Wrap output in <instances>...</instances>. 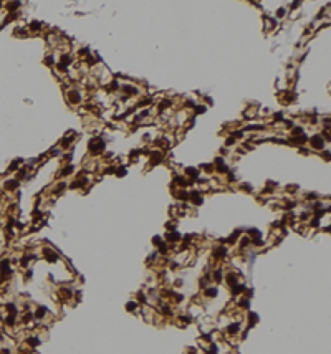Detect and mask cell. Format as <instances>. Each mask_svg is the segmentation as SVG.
I'll return each mask as SVG.
<instances>
[{
  "label": "cell",
  "mask_w": 331,
  "mask_h": 354,
  "mask_svg": "<svg viewBox=\"0 0 331 354\" xmlns=\"http://www.w3.org/2000/svg\"><path fill=\"white\" fill-rule=\"evenodd\" d=\"M25 174H27V167H22V169L17 172V177H18V179H23Z\"/></svg>",
  "instance_id": "4fadbf2b"
},
{
  "label": "cell",
  "mask_w": 331,
  "mask_h": 354,
  "mask_svg": "<svg viewBox=\"0 0 331 354\" xmlns=\"http://www.w3.org/2000/svg\"><path fill=\"white\" fill-rule=\"evenodd\" d=\"M136 306H137V303H136V301H131V303H127V304H126V310L133 311L134 308H136Z\"/></svg>",
  "instance_id": "9a60e30c"
},
{
  "label": "cell",
  "mask_w": 331,
  "mask_h": 354,
  "mask_svg": "<svg viewBox=\"0 0 331 354\" xmlns=\"http://www.w3.org/2000/svg\"><path fill=\"white\" fill-rule=\"evenodd\" d=\"M227 283L230 285V288H232V286H235V285L238 283V280H237V275H235V273H232V271H230V273H227Z\"/></svg>",
  "instance_id": "7a4b0ae2"
},
{
  "label": "cell",
  "mask_w": 331,
  "mask_h": 354,
  "mask_svg": "<svg viewBox=\"0 0 331 354\" xmlns=\"http://www.w3.org/2000/svg\"><path fill=\"white\" fill-rule=\"evenodd\" d=\"M214 280H215V281H219V283H220V281L224 280V271H222L220 268L214 271Z\"/></svg>",
  "instance_id": "9c48e42d"
},
{
  "label": "cell",
  "mask_w": 331,
  "mask_h": 354,
  "mask_svg": "<svg viewBox=\"0 0 331 354\" xmlns=\"http://www.w3.org/2000/svg\"><path fill=\"white\" fill-rule=\"evenodd\" d=\"M28 344H30V346H38V344H40V339H38V337H28Z\"/></svg>",
  "instance_id": "7c38bea8"
},
{
  "label": "cell",
  "mask_w": 331,
  "mask_h": 354,
  "mask_svg": "<svg viewBox=\"0 0 331 354\" xmlns=\"http://www.w3.org/2000/svg\"><path fill=\"white\" fill-rule=\"evenodd\" d=\"M227 253H228V248L227 247H219L217 250H215V257H217V258H224Z\"/></svg>",
  "instance_id": "277c9868"
},
{
  "label": "cell",
  "mask_w": 331,
  "mask_h": 354,
  "mask_svg": "<svg viewBox=\"0 0 331 354\" xmlns=\"http://www.w3.org/2000/svg\"><path fill=\"white\" fill-rule=\"evenodd\" d=\"M71 172H73V166H66L65 170L61 172V175H68V174H71Z\"/></svg>",
  "instance_id": "5bb4252c"
},
{
  "label": "cell",
  "mask_w": 331,
  "mask_h": 354,
  "mask_svg": "<svg viewBox=\"0 0 331 354\" xmlns=\"http://www.w3.org/2000/svg\"><path fill=\"white\" fill-rule=\"evenodd\" d=\"M17 187H18V181H7V184H5L7 191H15Z\"/></svg>",
  "instance_id": "52a82bcc"
},
{
  "label": "cell",
  "mask_w": 331,
  "mask_h": 354,
  "mask_svg": "<svg viewBox=\"0 0 331 354\" xmlns=\"http://www.w3.org/2000/svg\"><path fill=\"white\" fill-rule=\"evenodd\" d=\"M157 247H159V253H167V248H169V247H167V243H166V242H161Z\"/></svg>",
  "instance_id": "30bf717a"
},
{
  "label": "cell",
  "mask_w": 331,
  "mask_h": 354,
  "mask_svg": "<svg viewBox=\"0 0 331 354\" xmlns=\"http://www.w3.org/2000/svg\"><path fill=\"white\" fill-rule=\"evenodd\" d=\"M185 172H187L189 175H192V179H197V175H199V170L197 169H192V167H189Z\"/></svg>",
  "instance_id": "8fae6325"
},
{
  "label": "cell",
  "mask_w": 331,
  "mask_h": 354,
  "mask_svg": "<svg viewBox=\"0 0 331 354\" xmlns=\"http://www.w3.org/2000/svg\"><path fill=\"white\" fill-rule=\"evenodd\" d=\"M248 319H250V323H248V328H253V324L258 321V314H255V313H248Z\"/></svg>",
  "instance_id": "ba28073f"
},
{
  "label": "cell",
  "mask_w": 331,
  "mask_h": 354,
  "mask_svg": "<svg viewBox=\"0 0 331 354\" xmlns=\"http://www.w3.org/2000/svg\"><path fill=\"white\" fill-rule=\"evenodd\" d=\"M217 293H219L217 288H205V290H204V296H209V298L217 296Z\"/></svg>",
  "instance_id": "5b68a950"
},
{
  "label": "cell",
  "mask_w": 331,
  "mask_h": 354,
  "mask_svg": "<svg viewBox=\"0 0 331 354\" xmlns=\"http://www.w3.org/2000/svg\"><path fill=\"white\" fill-rule=\"evenodd\" d=\"M311 144H313L316 149H321V147H323V139H321L320 136H314V137H311Z\"/></svg>",
  "instance_id": "8992f818"
},
{
  "label": "cell",
  "mask_w": 331,
  "mask_h": 354,
  "mask_svg": "<svg viewBox=\"0 0 331 354\" xmlns=\"http://www.w3.org/2000/svg\"><path fill=\"white\" fill-rule=\"evenodd\" d=\"M152 243H154V245H159V243H161V237H154V238H152Z\"/></svg>",
  "instance_id": "2e32d148"
},
{
  "label": "cell",
  "mask_w": 331,
  "mask_h": 354,
  "mask_svg": "<svg viewBox=\"0 0 331 354\" xmlns=\"http://www.w3.org/2000/svg\"><path fill=\"white\" fill-rule=\"evenodd\" d=\"M238 331H240V323H232V324H228V328H227V333H228V334L235 336Z\"/></svg>",
  "instance_id": "6da1fadb"
},
{
  "label": "cell",
  "mask_w": 331,
  "mask_h": 354,
  "mask_svg": "<svg viewBox=\"0 0 331 354\" xmlns=\"http://www.w3.org/2000/svg\"><path fill=\"white\" fill-rule=\"evenodd\" d=\"M181 238H182L181 233H177V232H172V233L166 235V240H169V242H179Z\"/></svg>",
  "instance_id": "3957f363"
}]
</instances>
